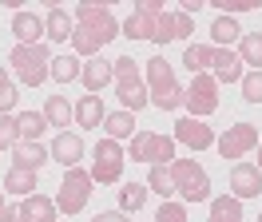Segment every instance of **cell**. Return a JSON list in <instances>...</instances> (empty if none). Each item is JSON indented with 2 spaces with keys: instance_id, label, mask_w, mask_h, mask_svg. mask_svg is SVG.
Wrapping results in <instances>:
<instances>
[{
  "instance_id": "cell-3",
  "label": "cell",
  "mask_w": 262,
  "mask_h": 222,
  "mask_svg": "<svg viewBox=\"0 0 262 222\" xmlns=\"http://www.w3.org/2000/svg\"><path fill=\"white\" fill-rule=\"evenodd\" d=\"M112 76H115V99L123 103V111H135L147 107V87H143V76H139V63L131 60V56H119L112 60Z\"/></svg>"
},
{
  "instance_id": "cell-26",
  "label": "cell",
  "mask_w": 262,
  "mask_h": 222,
  "mask_svg": "<svg viewBox=\"0 0 262 222\" xmlns=\"http://www.w3.org/2000/svg\"><path fill=\"white\" fill-rule=\"evenodd\" d=\"M103 131H107V139H131V131H135V115L131 111H112L107 119H103Z\"/></svg>"
},
{
  "instance_id": "cell-48",
  "label": "cell",
  "mask_w": 262,
  "mask_h": 222,
  "mask_svg": "<svg viewBox=\"0 0 262 222\" xmlns=\"http://www.w3.org/2000/svg\"><path fill=\"white\" fill-rule=\"evenodd\" d=\"M258 222H262V210H258Z\"/></svg>"
},
{
  "instance_id": "cell-8",
  "label": "cell",
  "mask_w": 262,
  "mask_h": 222,
  "mask_svg": "<svg viewBox=\"0 0 262 222\" xmlns=\"http://www.w3.org/2000/svg\"><path fill=\"white\" fill-rule=\"evenodd\" d=\"M123 159H127V155H123V147L103 135V139L96 143V167H92V179H96L99 187L119 183V179H123Z\"/></svg>"
},
{
  "instance_id": "cell-35",
  "label": "cell",
  "mask_w": 262,
  "mask_h": 222,
  "mask_svg": "<svg viewBox=\"0 0 262 222\" xmlns=\"http://www.w3.org/2000/svg\"><path fill=\"white\" fill-rule=\"evenodd\" d=\"M16 143H20L16 115H0V151H4V147H16Z\"/></svg>"
},
{
  "instance_id": "cell-12",
  "label": "cell",
  "mask_w": 262,
  "mask_h": 222,
  "mask_svg": "<svg viewBox=\"0 0 262 222\" xmlns=\"http://www.w3.org/2000/svg\"><path fill=\"white\" fill-rule=\"evenodd\" d=\"M211 76L219 83H238L243 79V60L234 48H211Z\"/></svg>"
},
{
  "instance_id": "cell-45",
  "label": "cell",
  "mask_w": 262,
  "mask_h": 222,
  "mask_svg": "<svg viewBox=\"0 0 262 222\" xmlns=\"http://www.w3.org/2000/svg\"><path fill=\"white\" fill-rule=\"evenodd\" d=\"M4 83H8V76H4V63H0V87H4Z\"/></svg>"
},
{
  "instance_id": "cell-30",
  "label": "cell",
  "mask_w": 262,
  "mask_h": 222,
  "mask_svg": "<svg viewBox=\"0 0 262 222\" xmlns=\"http://www.w3.org/2000/svg\"><path fill=\"white\" fill-rule=\"evenodd\" d=\"M183 63L191 68V76H199V72H211V48H207V44H187Z\"/></svg>"
},
{
  "instance_id": "cell-25",
  "label": "cell",
  "mask_w": 262,
  "mask_h": 222,
  "mask_svg": "<svg viewBox=\"0 0 262 222\" xmlns=\"http://www.w3.org/2000/svg\"><path fill=\"white\" fill-rule=\"evenodd\" d=\"M238 60H243L250 72H262V32H243V40H238Z\"/></svg>"
},
{
  "instance_id": "cell-34",
  "label": "cell",
  "mask_w": 262,
  "mask_h": 222,
  "mask_svg": "<svg viewBox=\"0 0 262 222\" xmlns=\"http://www.w3.org/2000/svg\"><path fill=\"white\" fill-rule=\"evenodd\" d=\"M155 222H187V206L179 198H163L159 210H155Z\"/></svg>"
},
{
  "instance_id": "cell-28",
  "label": "cell",
  "mask_w": 262,
  "mask_h": 222,
  "mask_svg": "<svg viewBox=\"0 0 262 222\" xmlns=\"http://www.w3.org/2000/svg\"><path fill=\"white\" fill-rule=\"evenodd\" d=\"M151 163H175V139L151 131V151H147V167Z\"/></svg>"
},
{
  "instance_id": "cell-5",
  "label": "cell",
  "mask_w": 262,
  "mask_h": 222,
  "mask_svg": "<svg viewBox=\"0 0 262 222\" xmlns=\"http://www.w3.org/2000/svg\"><path fill=\"white\" fill-rule=\"evenodd\" d=\"M76 28H83L92 40H99V48H103L107 40H115V36H119V20L112 16V8H107V4L83 0L80 8H76Z\"/></svg>"
},
{
  "instance_id": "cell-16",
  "label": "cell",
  "mask_w": 262,
  "mask_h": 222,
  "mask_svg": "<svg viewBox=\"0 0 262 222\" xmlns=\"http://www.w3.org/2000/svg\"><path fill=\"white\" fill-rule=\"evenodd\" d=\"M12 36H16L20 44H40V36H44V16L20 8V12L12 16Z\"/></svg>"
},
{
  "instance_id": "cell-19",
  "label": "cell",
  "mask_w": 262,
  "mask_h": 222,
  "mask_svg": "<svg viewBox=\"0 0 262 222\" xmlns=\"http://www.w3.org/2000/svg\"><path fill=\"white\" fill-rule=\"evenodd\" d=\"M56 210H60V206L52 203V198H44V194H28V198L20 203V218H24V222H56Z\"/></svg>"
},
{
  "instance_id": "cell-23",
  "label": "cell",
  "mask_w": 262,
  "mask_h": 222,
  "mask_svg": "<svg viewBox=\"0 0 262 222\" xmlns=\"http://www.w3.org/2000/svg\"><path fill=\"white\" fill-rule=\"evenodd\" d=\"M155 20H159V16H147V12H139V8H135V12L119 24V32L131 36V40H155Z\"/></svg>"
},
{
  "instance_id": "cell-24",
  "label": "cell",
  "mask_w": 262,
  "mask_h": 222,
  "mask_svg": "<svg viewBox=\"0 0 262 222\" xmlns=\"http://www.w3.org/2000/svg\"><path fill=\"white\" fill-rule=\"evenodd\" d=\"M211 40H214V48H230V44H238V40H243V28H238V20H234V16H214V24H211Z\"/></svg>"
},
{
  "instance_id": "cell-6",
  "label": "cell",
  "mask_w": 262,
  "mask_h": 222,
  "mask_svg": "<svg viewBox=\"0 0 262 222\" xmlns=\"http://www.w3.org/2000/svg\"><path fill=\"white\" fill-rule=\"evenodd\" d=\"M92 187H96L92 171H83V167H68L64 183H60V198H56V206H60L64 214H80L83 206H88V198H92Z\"/></svg>"
},
{
  "instance_id": "cell-14",
  "label": "cell",
  "mask_w": 262,
  "mask_h": 222,
  "mask_svg": "<svg viewBox=\"0 0 262 222\" xmlns=\"http://www.w3.org/2000/svg\"><path fill=\"white\" fill-rule=\"evenodd\" d=\"M48 151H52V159H56V163H64V167H76V163L83 159V139L76 135V131H60V135L52 139Z\"/></svg>"
},
{
  "instance_id": "cell-40",
  "label": "cell",
  "mask_w": 262,
  "mask_h": 222,
  "mask_svg": "<svg viewBox=\"0 0 262 222\" xmlns=\"http://www.w3.org/2000/svg\"><path fill=\"white\" fill-rule=\"evenodd\" d=\"M16 99H20V92H16V83L8 79V83L0 87V115H8V111L16 107Z\"/></svg>"
},
{
  "instance_id": "cell-32",
  "label": "cell",
  "mask_w": 262,
  "mask_h": 222,
  "mask_svg": "<svg viewBox=\"0 0 262 222\" xmlns=\"http://www.w3.org/2000/svg\"><path fill=\"white\" fill-rule=\"evenodd\" d=\"M143 203H147V187L143 183H123L119 187V206L123 210H139Z\"/></svg>"
},
{
  "instance_id": "cell-2",
  "label": "cell",
  "mask_w": 262,
  "mask_h": 222,
  "mask_svg": "<svg viewBox=\"0 0 262 222\" xmlns=\"http://www.w3.org/2000/svg\"><path fill=\"white\" fill-rule=\"evenodd\" d=\"M8 68L16 72L20 83L40 87V83L52 76V52H48V44H44V40H40V44H16V48H12V56H8Z\"/></svg>"
},
{
  "instance_id": "cell-31",
  "label": "cell",
  "mask_w": 262,
  "mask_h": 222,
  "mask_svg": "<svg viewBox=\"0 0 262 222\" xmlns=\"http://www.w3.org/2000/svg\"><path fill=\"white\" fill-rule=\"evenodd\" d=\"M80 68H83V63L76 60V56H52V79H60V83L80 79Z\"/></svg>"
},
{
  "instance_id": "cell-15",
  "label": "cell",
  "mask_w": 262,
  "mask_h": 222,
  "mask_svg": "<svg viewBox=\"0 0 262 222\" xmlns=\"http://www.w3.org/2000/svg\"><path fill=\"white\" fill-rule=\"evenodd\" d=\"M48 155L52 151L40 139H20L16 147H12V163H16V167H32V171H40V167L48 163Z\"/></svg>"
},
{
  "instance_id": "cell-43",
  "label": "cell",
  "mask_w": 262,
  "mask_h": 222,
  "mask_svg": "<svg viewBox=\"0 0 262 222\" xmlns=\"http://www.w3.org/2000/svg\"><path fill=\"white\" fill-rule=\"evenodd\" d=\"M139 12H147V16H163L167 8L159 4V0H139Z\"/></svg>"
},
{
  "instance_id": "cell-7",
  "label": "cell",
  "mask_w": 262,
  "mask_h": 222,
  "mask_svg": "<svg viewBox=\"0 0 262 222\" xmlns=\"http://www.w3.org/2000/svg\"><path fill=\"white\" fill-rule=\"evenodd\" d=\"M187 111H191V119H207V115H214V107H219V79L211 76V72H199V76H191V87H187Z\"/></svg>"
},
{
  "instance_id": "cell-27",
  "label": "cell",
  "mask_w": 262,
  "mask_h": 222,
  "mask_svg": "<svg viewBox=\"0 0 262 222\" xmlns=\"http://www.w3.org/2000/svg\"><path fill=\"white\" fill-rule=\"evenodd\" d=\"M147 187L155 190V194H163V198H171V194H175V179H171V163H151V171H147Z\"/></svg>"
},
{
  "instance_id": "cell-47",
  "label": "cell",
  "mask_w": 262,
  "mask_h": 222,
  "mask_svg": "<svg viewBox=\"0 0 262 222\" xmlns=\"http://www.w3.org/2000/svg\"><path fill=\"white\" fill-rule=\"evenodd\" d=\"M0 214H4V190H0Z\"/></svg>"
},
{
  "instance_id": "cell-44",
  "label": "cell",
  "mask_w": 262,
  "mask_h": 222,
  "mask_svg": "<svg viewBox=\"0 0 262 222\" xmlns=\"http://www.w3.org/2000/svg\"><path fill=\"white\" fill-rule=\"evenodd\" d=\"M0 222H24V218H20V206H4V214H0Z\"/></svg>"
},
{
  "instance_id": "cell-39",
  "label": "cell",
  "mask_w": 262,
  "mask_h": 222,
  "mask_svg": "<svg viewBox=\"0 0 262 222\" xmlns=\"http://www.w3.org/2000/svg\"><path fill=\"white\" fill-rule=\"evenodd\" d=\"M171 20H175V40H187V36H195V16H187L179 8V12H171Z\"/></svg>"
},
{
  "instance_id": "cell-17",
  "label": "cell",
  "mask_w": 262,
  "mask_h": 222,
  "mask_svg": "<svg viewBox=\"0 0 262 222\" xmlns=\"http://www.w3.org/2000/svg\"><path fill=\"white\" fill-rule=\"evenodd\" d=\"M72 32H76V16H68L60 4H52L48 16H44V40H56V44H60Z\"/></svg>"
},
{
  "instance_id": "cell-4",
  "label": "cell",
  "mask_w": 262,
  "mask_h": 222,
  "mask_svg": "<svg viewBox=\"0 0 262 222\" xmlns=\"http://www.w3.org/2000/svg\"><path fill=\"white\" fill-rule=\"evenodd\" d=\"M171 179H175V194L183 203H207L211 198V174L203 171L195 159H175Z\"/></svg>"
},
{
  "instance_id": "cell-41",
  "label": "cell",
  "mask_w": 262,
  "mask_h": 222,
  "mask_svg": "<svg viewBox=\"0 0 262 222\" xmlns=\"http://www.w3.org/2000/svg\"><path fill=\"white\" fill-rule=\"evenodd\" d=\"M219 8H223V16H238L246 8H258V4L254 0H219Z\"/></svg>"
},
{
  "instance_id": "cell-18",
  "label": "cell",
  "mask_w": 262,
  "mask_h": 222,
  "mask_svg": "<svg viewBox=\"0 0 262 222\" xmlns=\"http://www.w3.org/2000/svg\"><path fill=\"white\" fill-rule=\"evenodd\" d=\"M36 183H40V174H36L32 167H16V163H12L8 174H4V190H8V194H24V198H28V194H36Z\"/></svg>"
},
{
  "instance_id": "cell-1",
  "label": "cell",
  "mask_w": 262,
  "mask_h": 222,
  "mask_svg": "<svg viewBox=\"0 0 262 222\" xmlns=\"http://www.w3.org/2000/svg\"><path fill=\"white\" fill-rule=\"evenodd\" d=\"M147 99L155 103L159 111H175L187 99V92L179 87V79H175V68L163 60V56H151L147 60Z\"/></svg>"
},
{
  "instance_id": "cell-46",
  "label": "cell",
  "mask_w": 262,
  "mask_h": 222,
  "mask_svg": "<svg viewBox=\"0 0 262 222\" xmlns=\"http://www.w3.org/2000/svg\"><path fill=\"white\" fill-rule=\"evenodd\" d=\"M258 171H262V143H258Z\"/></svg>"
},
{
  "instance_id": "cell-21",
  "label": "cell",
  "mask_w": 262,
  "mask_h": 222,
  "mask_svg": "<svg viewBox=\"0 0 262 222\" xmlns=\"http://www.w3.org/2000/svg\"><path fill=\"white\" fill-rule=\"evenodd\" d=\"M44 119H48L52 127L68 131V123L76 119V103H68L64 95H48V99H44Z\"/></svg>"
},
{
  "instance_id": "cell-10",
  "label": "cell",
  "mask_w": 262,
  "mask_h": 222,
  "mask_svg": "<svg viewBox=\"0 0 262 222\" xmlns=\"http://www.w3.org/2000/svg\"><path fill=\"white\" fill-rule=\"evenodd\" d=\"M230 194L234 198H258L262 194V171L254 163H234L230 167Z\"/></svg>"
},
{
  "instance_id": "cell-22",
  "label": "cell",
  "mask_w": 262,
  "mask_h": 222,
  "mask_svg": "<svg viewBox=\"0 0 262 222\" xmlns=\"http://www.w3.org/2000/svg\"><path fill=\"white\" fill-rule=\"evenodd\" d=\"M207 222H243V198H234V194H219L211 198V214Z\"/></svg>"
},
{
  "instance_id": "cell-11",
  "label": "cell",
  "mask_w": 262,
  "mask_h": 222,
  "mask_svg": "<svg viewBox=\"0 0 262 222\" xmlns=\"http://www.w3.org/2000/svg\"><path fill=\"white\" fill-rule=\"evenodd\" d=\"M175 139L187 143L191 151H207V147H214V131L203 119H191V115H183L179 123H175Z\"/></svg>"
},
{
  "instance_id": "cell-36",
  "label": "cell",
  "mask_w": 262,
  "mask_h": 222,
  "mask_svg": "<svg viewBox=\"0 0 262 222\" xmlns=\"http://www.w3.org/2000/svg\"><path fill=\"white\" fill-rule=\"evenodd\" d=\"M147 151H151V131H135L131 135V163H147Z\"/></svg>"
},
{
  "instance_id": "cell-38",
  "label": "cell",
  "mask_w": 262,
  "mask_h": 222,
  "mask_svg": "<svg viewBox=\"0 0 262 222\" xmlns=\"http://www.w3.org/2000/svg\"><path fill=\"white\" fill-rule=\"evenodd\" d=\"M171 40H175V20H171V12H163L155 20V40L151 44H171Z\"/></svg>"
},
{
  "instance_id": "cell-42",
  "label": "cell",
  "mask_w": 262,
  "mask_h": 222,
  "mask_svg": "<svg viewBox=\"0 0 262 222\" xmlns=\"http://www.w3.org/2000/svg\"><path fill=\"white\" fill-rule=\"evenodd\" d=\"M92 222H131V218L123 214V210H103V214H96Z\"/></svg>"
},
{
  "instance_id": "cell-20",
  "label": "cell",
  "mask_w": 262,
  "mask_h": 222,
  "mask_svg": "<svg viewBox=\"0 0 262 222\" xmlns=\"http://www.w3.org/2000/svg\"><path fill=\"white\" fill-rule=\"evenodd\" d=\"M103 119H107V107H103V99H99V95H83L80 103H76V123H80V127L96 131Z\"/></svg>"
},
{
  "instance_id": "cell-13",
  "label": "cell",
  "mask_w": 262,
  "mask_h": 222,
  "mask_svg": "<svg viewBox=\"0 0 262 222\" xmlns=\"http://www.w3.org/2000/svg\"><path fill=\"white\" fill-rule=\"evenodd\" d=\"M80 79H83V87H88V95H99L107 83H112V60H103V56H92V60L80 68Z\"/></svg>"
},
{
  "instance_id": "cell-37",
  "label": "cell",
  "mask_w": 262,
  "mask_h": 222,
  "mask_svg": "<svg viewBox=\"0 0 262 222\" xmlns=\"http://www.w3.org/2000/svg\"><path fill=\"white\" fill-rule=\"evenodd\" d=\"M72 48L80 52V56H99V40H92L83 28H76L72 32Z\"/></svg>"
},
{
  "instance_id": "cell-29",
  "label": "cell",
  "mask_w": 262,
  "mask_h": 222,
  "mask_svg": "<svg viewBox=\"0 0 262 222\" xmlns=\"http://www.w3.org/2000/svg\"><path fill=\"white\" fill-rule=\"evenodd\" d=\"M16 127H20V139H40L44 127H48V119H44V111H20Z\"/></svg>"
},
{
  "instance_id": "cell-9",
  "label": "cell",
  "mask_w": 262,
  "mask_h": 222,
  "mask_svg": "<svg viewBox=\"0 0 262 222\" xmlns=\"http://www.w3.org/2000/svg\"><path fill=\"white\" fill-rule=\"evenodd\" d=\"M214 147H219V155H223V159L238 163L243 155H250V151L258 147V127H254V123H234L230 131H223V135L214 139Z\"/></svg>"
},
{
  "instance_id": "cell-33",
  "label": "cell",
  "mask_w": 262,
  "mask_h": 222,
  "mask_svg": "<svg viewBox=\"0 0 262 222\" xmlns=\"http://www.w3.org/2000/svg\"><path fill=\"white\" fill-rule=\"evenodd\" d=\"M238 87H243V99H246V103H262V72H243Z\"/></svg>"
}]
</instances>
